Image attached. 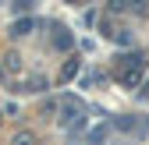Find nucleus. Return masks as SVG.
I'll return each instance as SVG.
<instances>
[{
	"label": "nucleus",
	"instance_id": "1",
	"mask_svg": "<svg viewBox=\"0 0 149 145\" xmlns=\"http://www.w3.org/2000/svg\"><path fill=\"white\" fill-rule=\"evenodd\" d=\"M78 117H85L82 103H78V99H71V96H68V99H61V124H68V128H71Z\"/></svg>",
	"mask_w": 149,
	"mask_h": 145
},
{
	"label": "nucleus",
	"instance_id": "5",
	"mask_svg": "<svg viewBox=\"0 0 149 145\" xmlns=\"http://www.w3.org/2000/svg\"><path fill=\"white\" fill-rule=\"evenodd\" d=\"M121 81L124 85H139V71H121Z\"/></svg>",
	"mask_w": 149,
	"mask_h": 145
},
{
	"label": "nucleus",
	"instance_id": "4",
	"mask_svg": "<svg viewBox=\"0 0 149 145\" xmlns=\"http://www.w3.org/2000/svg\"><path fill=\"white\" fill-rule=\"evenodd\" d=\"M74 75H78V60H71V64L61 71V78H64V81H68V78H74Z\"/></svg>",
	"mask_w": 149,
	"mask_h": 145
},
{
	"label": "nucleus",
	"instance_id": "7",
	"mask_svg": "<svg viewBox=\"0 0 149 145\" xmlns=\"http://www.w3.org/2000/svg\"><path fill=\"white\" fill-rule=\"evenodd\" d=\"M57 50H71V35H68V32L57 35Z\"/></svg>",
	"mask_w": 149,
	"mask_h": 145
},
{
	"label": "nucleus",
	"instance_id": "8",
	"mask_svg": "<svg viewBox=\"0 0 149 145\" xmlns=\"http://www.w3.org/2000/svg\"><path fill=\"white\" fill-rule=\"evenodd\" d=\"M14 145H32V135H18V138H14Z\"/></svg>",
	"mask_w": 149,
	"mask_h": 145
},
{
	"label": "nucleus",
	"instance_id": "3",
	"mask_svg": "<svg viewBox=\"0 0 149 145\" xmlns=\"http://www.w3.org/2000/svg\"><path fill=\"white\" fill-rule=\"evenodd\" d=\"M114 124H117V128H121V131H135V128H139V124H135L132 117H117Z\"/></svg>",
	"mask_w": 149,
	"mask_h": 145
},
{
	"label": "nucleus",
	"instance_id": "2",
	"mask_svg": "<svg viewBox=\"0 0 149 145\" xmlns=\"http://www.w3.org/2000/svg\"><path fill=\"white\" fill-rule=\"evenodd\" d=\"M107 135H110V124H100L96 131H89V138H85V142H89V145H100V142H103Z\"/></svg>",
	"mask_w": 149,
	"mask_h": 145
},
{
	"label": "nucleus",
	"instance_id": "6",
	"mask_svg": "<svg viewBox=\"0 0 149 145\" xmlns=\"http://www.w3.org/2000/svg\"><path fill=\"white\" fill-rule=\"evenodd\" d=\"M32 32V21H29V18H25V21H18L14 25V35H29Z\"/></svg>",
	"mask_w": 149,
	"mask_h": 145
},
{
	"label": "nucleus",
	"instance_id": "9",
	"mask_svg": "<svg viewBox=\"0 0 149 145\" xmlns=\"http://www.w3.org/2000/svg\"><path fill=\"white\" fill-rule=\"evenodd\" d=\"M146 96H149V85H146Z\"/></svg>",
	"mask_w": 149,
	"mask_h": 145
}]
</instances>
